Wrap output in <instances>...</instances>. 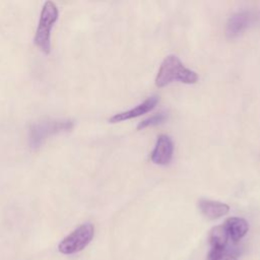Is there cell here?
<instances>
[{
	"label": "cell",
	"mask_w": 260,
	"mask_h": 260,
	"mask_svg": "<svg viewBox=\"0 0 260 260\" xmlns=\"http://www.w3.org/2000/svg\"><path fill=\"white\" fill-rule=\"evenodd\" d=\"M255 19V15L251 11H239L234 13L228 20L225 34L230 38H235L248 28Z\"/></svg>",
	"instance_id": "cell-5"
},
{
	"label": "cell",
	"mask_w": 260,
	"mask_h": 260,
	"mask_svg": "<svg viewBox=\"0 0 260 260\" xmlns=\"http://www.w3.org/2000/svg\"><path fill=\"white\" fill-rule=\"evenodd\" d=\"M198 206L202 214L209 219L221 217L225 215L230 210V206L228 204L209 199H200L198 202Z\"/></svg>",
	"instance_id": "cell-8"
},
{
	"label": "cell",
	"mask_w": 260,
	"mask_h": 260,
	"mask_svg": "<svg viewBox=\"0 0 260 260\" xmlns=\"http://www.w3.org/2000/svg\"><path fill=\"white\" fill-rule=\"evenodd\" d=\"M166 119V114L165 113H157L155 115H152L144 120H142L138 126H137V129H143L145 127H148V126H152V125H157L159 123H161L164 120Z\"/></svg>",
	"instance_id": "cell-11"
},
{
	"label": "cell",
	"mask_w": 260,
	"mask_h": 260,
	"mask_svg": "<svg viewBox=\"0 0 260 260\" xmlns=\"http://www.w3.org/2000/svg\"><path fill=\"white\" fill-rule=\"evenodd\" d=\"M157 102H158V96H156V95L149 96L144 102H142L141 104L136 106L135 108H132L128 111L117 113V114L113 115L109 119V122L110 123H118V122L129 120V119H132L135 117H139V116L151 111L156 106Z\"/></svg>",
	"instance_id": "cell-7"
},
{
	"label": "cell",
	"mask_w": 260,
	"mask_h": 260,
	"mask_svg": "<svg viewBox=\"0 0 260 260\" xmlns=\"http://www.w3.org/2000/svg\"><path fill=\"white\" fill-rule=\"evenodd\" d=\"M229 234L223 224L213 226L209 232V243L212 250H225Z\"/></svg>",
	"instance_id": "cell-10"
},
{
	"label": "cell",
	"mask_w": 260,
	"mask_h": 260,
	"mask_svg": "<svg viewBox=\"0 0 260 260\" xmlns=\"http://www.w3.org/2000/svg\"><path fill=\"white\" fill-rule=\"evenodd\" d=\"M94 235V226L90 222H84L77 226L67 237H65L58 245L60 253L65 255L74 254L83 250L92 240Z\"/></svg>",
	"instance_id": "cell-4"
},
{
	"label": "cell",
	"mask_w": 260,
	"mask_h": 260,
	"mask_svg": "<svg viewBox=\"0 0 260 260\" xmlns=\"http://www.w3.org/2000/svg\"><path fill=\"white\" fill-rule=\"evenodd\" d=\"M74 126L71 119L44 118L30 124L28 128V143L32 149L41 147V145L51 136L70 131Z\"/></svg>",
	"instance_id": "cell-1"
},
{
	"label": "cell",
	"mask_w": 260,
	"mask_h": 260,
	"mask_svg": "<svg viewBox=\"0 0 260 260\" xmlns=\"http://www.w3.org/2000/svg\"><path fill=\"white\" fill-rule=\"evenodd\" d=\"M174 80H180L184 83H195L198 80V74L185 67L176 55H169L159 66L155 84L158 87H162Z\"/></svg>",
	"instance_id": "cell-2"
},
{
	"label": "cell",
	"mask_w": 260,
	"mask_h": 260,
	"mask_svg": "<svg viewBox=\"0 0 260 260\" xmlns=\"http://www.w3.org/2000/svg\"><path fill=\"white\" fill-rule=\"evenodd\" d=\"M223 225L226 229L229 234V238H231L234 242L240 241L248 232L249 224L246 219L242 217H229Z\"/></svg>",
	"instance_id": "cell-9"
},
{
	"label": "cell",
	"mask_w": 260,
	"mask_h": 260,
	"mask_svg": "<svg viewBox=\"0 0 260 260\" xmlns=\"http://www.w3.org/2000/svg\"><path fill=\"white\" fill-rule=\"evenodd\" d=\"M207 260H238L235 256L229 254L225 250H210Z\"/></svg>",
	"instance_id": "cell-12"
},
{
	"label": "cell",
	"mask_w": 260,
	"mask_h": 260,
	"mask_svg": "<svg viewBox=\"0 0 260 260\" xmlns=\"http://www.w3.org/2000/svg\"><path fill=\"white\" fill-rule=\"evenodd\" d=\"M173 152L174 144L172 139L168 135L161 134L157 137L150 158L156 165H168L173 157Z\"/></svg>",
	"instance_id": "cell-6"
},
{
	"label": "cell",
	"mask_w": 260,
	"mask_h": 260,
	"mask_svg": "<svg viewBox=\"0 0 260 260\" xmlns=\"http://www.w3.org/2000/svg\"><path fill=\"white\" fill-rule=\"evenodd\" d=\"M59 16L57 5L53 1H46L43 5L38 27L35 35V45L45 54L51 52V32Z\"/></svg>",
	"instance_id": "cell-3"
}]
</instances>
